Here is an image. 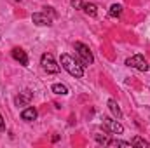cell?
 I'll use <instances>...</instances> for the list:
<instances>
[{"label":"cell","instance_id":"6da1fadb","mask_svg":"<svg viewBox=\"0 0 150 148\" xmlns=\"http://www.w3.org/2000/svg\"><path fill=\"white\" fill-rule=\"evenodd\" d=\"M61 66L75 78H82L84 77V66L80 65V61H77L70 54H61Z\"/></svg>","mask_w":150,"mask_h":148},{"label":"cell","instance_id":"7a4b0ae2","mask_svg":"<svg viewBox=\"0 0 150 148\" xmlns=\"http://www.w3.org/2000/svg\"><path fill=\"white\" fill-rule=\"evenodd\" d=\"M74 47H75V51H77V56L80 58V65H82V66H89V65L94 63V56H93L91 49H89L86 44H82V42H75Z\"/></svg>","mask_w":150,"mask_h":148},{"label":"cell","instance_id":"3957f363","mask_svg":"<svg viewBox=\"0 0 150 148\" xmlns=\"http://www.w3.org/2000/svg\"><path fill=\"white\" fill-rule=\"evenodd\" d=\"M40 65H42L44 72H47V73H59V65L54 61V56H52L51 52L42 54V58H40Z\"/></svg>","mask_w":150,"mask_h":148},{"label":"cell","instance_id":"277c9868","mask_svg":"<svg viewBox=\"0 0 150 148\" xmlns=\"http://www.w3.org/2000/svg\"><path fill=\"white\" fill-rule=\"evenodd\" d=\"M126 65H127L129 68H134V70H138V72H147V70L150 68L149 63L145 61V58H143L142 54H134V56L127 58V59H126Z\"/></svg>","mask_w":150,"mask_h":148},{"label":"cell","instance_id":"5b68a950","mask_svg":"<svg viewBox=\"0 0 150 148\" xmlns=\"http://www.w3.org/2000/svg\"><path fill=\"white\" fill-rule=\"evenodd\" d=\"M103 127H105L108 132H112V134H122V132H124L122 124H120L119 120H115V118H110V117H105V118H103Z\"/></svg>","mask_w":150,"mask_h":148},{"label":"cell","instance_id":"8992f818","mask_svg":"<svg viewBox=\"0 0 150 148\" xmlns=\"http://www.w3.org/2000/svg\"><path fill=\"white\" fill-rule=\"evenodd\" d=\"M32 21L38 25V26H49L51 23H52V19L47 16V11L45 12H35L33 16H32Z\"/></svg>","mask_w":150,"mask_h":148},{"label":"cell","instance_id":"52a82bcc","mask_svg":"<svg viewBox=\"0 0 150 148\" xmlns=\"http://www.w3.org/2000/svg\"><path fill=\"white\" fill-rule=\"evenodd\" d=\"M12 58H14L16 61H19L23 66H28V56H26V52H25L21 47H14V49H12Z\"/></svg>","mask_w":150,"mask_h":148},{"label":"cell","instance_id":"ba28073f","mask_svg":"<svg viewBox=\"0 0 150 148\" xmlns=\"http://www.w3.org/2000/svg\"><path fill=\"white\" fill-rule=\"evenodd\" d=\"M30 99H32V92L30 91H23V92H19V96H16V105L18 106H25V105L30 103Z\"/></svg>","mask_w":150,"mask_h":148},{"label":"cell","instance_id":"9c48e42d","mask_svg":"<svg viewBox=\"0 0 150 148\" xmlns=\"http://www.w3.org/2000/svg\"><path fill=\"white\" fill-rule=\"evenodd\" d=\"M21 118H23V120H26V122H32V120H35V118H37V110H35L33 106H28V108H25V110L21 111Z\"/></svg>","mask_w":150,"mask_h":148},{"label":"cell","instance_id":"30bf717a","mask_svg":"<svg viewBox=\"0 0 150 148\" xmlns=\"http://www.w3.org/2000/svg\"><path fill=\"white\" fill-rule=\"evenodd\" d=\"M108 108L112 111L113 115L117 117V118H122V111H120V106L117 105V101L115 99H108Z\"/></svg>","mask_w":150,"mask_h":148},{"label":"cell","instance_id":"8fae6325","mask_svg":"<svg viewBox=\"0 0 150 148\" xmlns=\"http://www.w3.org/2000/svg\"><path fill=\"white\" fill-rule=\"evenodd\" d=\"M52 92L54 94H59V96H67L68 94V87L65 84H54L52 85Z\"/></svg>","mask_w":150,"mask_h":148},{"label":"cell","instance_id":"7c38bea8","mask_svg":"<svg viewBox=\"0 0 150 148\" xmlns=\"http://www.w3.org/2000/svg\"><path fill=\"white\" fill-rule=\"evenodd\" d=\"M84 11H86V14L91 16V18H96V16H98V7H96L94 4H84Z\"/></svg>","mask_w":150,"mask_h":148},{"label":"cell","instance_id":"4fadbf2b","mask_svg":"<svg viewBox=\"0 0 150 148\" xmlns=\"http://www.w3.org/2000/svg\"><path fill=\"white\" fill-rule=\"evenodd\" d=\"M108 14H110V18H119L122 14V5L120 4H113L110 7V11H108Z\"/></svg>","mask_w":150,"mask_h":148},{"label":"cell","instance_id":"5bb4252c","mask_svg":"<svg viewBox=\"0 0 150 148\" xmlns=\"http://www.w3.org/2000/svg\"><path fill=\"white\" fill-rule=\"evenodd\" d=\"M131 145H133V147H140V148H149V147H150V143H149V141H145V140H143V138H140V136L133 138Z\"/></svg>","mask_w":150,"mask_h":148},{"label":"cell","instance_id":"9a60e30c","mask_svg":"<svg viewBox=\"0 0 150 148\" xmlns=\"http://www.w3.org/2000/svg\"><path fill=\"white\" fill-rule=\"evenodd\" d=\"M108 147H122V148H133L131 141H120V140H113L108 141Z\"/></svg>","mask_w":150,"mask_h":148},{"label":"cell","instance_id":"2e32d148","mask_svg":"<svg viewBox=\"0 0 150 148\" xmlns=\"http://www.w3.org/2000/svg\"><path fill=\"white\" fill-rule=\"evenodd\" d=\"M94 138H96V141H98L100 145H108V141H110V140H108L105 134H103V136H101V134H96Z\"/></svg>","mask_w":150,"mask_h":148},{"label":"cell","instance_id":"e0dca14e","mask_svg":"<svg viewBox=\"0 0 150 148\" xmlns=\"http://www.w3.org/2000/svg\"><path fill=\"white\" fill-rule=\"evenodd\" d=\"M72 7H75V9H84V2L82 0H72Z\"/></svg>","mask_w":150,"mask_h":148},{"label":"cell","instance_id":"ac0fdd59","mask_svg":"<svg viewBox=\"0 0 150 148\" xmlns=\"http://www.w3.org/2000/svg\"><path fill=\"white\" fill-rule=\"evenodd\" d=\"M4 131H5V122H4V118L0 115V132H4Z\"/></svg>","mask_w":150,"mask_h":148},{"label":"cell","instance_id":"d6986e66","mask_svg":"<svg viewBox=\"0 0 150 148\" xmlns=\"http://www.w3.org/2000/svg\"><path fill=\"white\" fill-rule=\"evenodd\" d=\"M14 2H21V0H14Z\"/></svg>","mask_w":150,"mask_h":148}]
</instances>
